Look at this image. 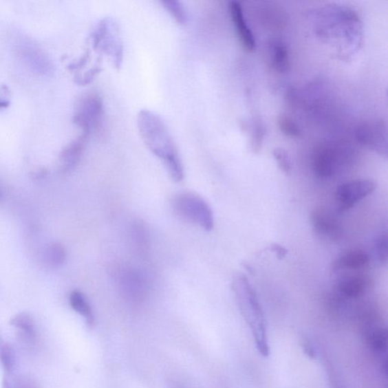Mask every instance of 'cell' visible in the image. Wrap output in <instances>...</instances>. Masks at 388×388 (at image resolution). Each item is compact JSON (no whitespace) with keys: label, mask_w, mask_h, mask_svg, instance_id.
Segmentation results:
<instances>
[{"label":"cell","mask_w":388,"mask_h":388,"mask_svg":"<svg viewBox=\"0 0 388 388\" xmlns=\"http://www.w3.org/2000/svg\"><path fill=\"white\" fill-rule=\"evenodd\" d=\"M140 136L149 150L158 158L175 182L184 178L183 164L173 137L162 118L151 110H141L138 116Z\"/></svg>","instance_id":"1"},{"label":"cell","mask_w":388,"mask_h":388,"mask_svg":"<svg viewBox=\"0 0 388 388\" xmlns=\"http://www.w3.org/2000/svg\"><path fill=\"white\" fill-rule=\"evenodd\" d=\"M231 287L239 308L250 327L259 353L265 357L268 356L270 349L267 337L266 320L255 289L247 276L242 273L235 274Z\"/></svg>","instance_id":"2"},{"label":"cell","mask_w":388,"mask_h":388,"mask_svg":"<svg viewBox=\"0 0 388 388\" xmlns=\"http://www.w3.org/2000/svg\"><path fill=\"white\" fill-rule=\"evenodd\" d=\"M173 208L181 218L211 231L214 227L213 213L210 205L198 194L192 192L178 193L173 200Z\"/></svg>","instance_id":"3"},{"label":"cell","mask_w":388,"mask_h":388,"mask_svg":"<svg viewBox=\"0 0 388 388\" xmlns=\"http://www.w3.org/2000/svg\"><path fill=\"white\" fill-rule=\"evenodd\" d=\"M349 148L335 144H323L316 149L312 156V169L319 178H328L346 165L352 158Z\"/></svg>","instance_id":"4"},{"label":"cell","mask_w":388,"mask_h":388,"mask_svg":"<svg viewBox=\"0 0 388 388\" xmlns=\"http://www.w3.org/2000/svg\"><path fill=\"white\" fill-rule=\"evenodd\" d=\"M376 188V183L367 179H356L341 184L335 193L338 213H344L349 211L360 200L374 192Z\"/></svg>","instance_id":"5"},{"label":"cell","mask_w":388,"mask_h":388,"mask_svg":"<svg viewBox=\"0 0 388 388\" xmlns=\"http://www.w3.org/2000/svg\"><path fill=\"white\" fill-rule=\"evenodd\" d=\"M117 31L113 21L104 19L94 30L91 40L94 47L111 56L118 67L122 63V46Z\"/></svg>","instance_id":"6"},{"label":"cell","mask_w":388,"mask_h":388,"mask_svg":"<svg viewBox=\"0 0 388 388\" xmlns=\"http://www.w3.org/2000/svg\"><path fill=\"white\" fill-rule=\"evenodd\" d=\"M103 116V103L100 96L88 94L82 98L74 116V122L81 129V133L89 136L99 125Z\"/></svg>","instance_id":"7"},{"label":"cell","mask_w":388,"mask_h":388,"mask_svg":"<svg viewBox=\"0 0 388 388\" xmlns=\"http://www.w3.org/2000/svg\"><path fill=\"white\" fill-rule=\"evenodd\" d=\"M387 133L385 122L383 120H371L357 126L355 131V137L362 145L387 158Z\"/></svg>","instance_id":"8"},{"label":"cell","mask_w":388,"mask_h":388,"mask_svg":"<svg viewBox=\"0 0 388 388\" xmlns=\"http://www.w3.org/2000/svg\"><path fill=\"white\" fill-rule=\"evenodd\" d=\"M118 288L127 301L139 303L144 300L147 283L143 274L131 268H122L117 276Z\"/></svg>","instance_id":"9"},{"label":"cell","mask_w":388,"mask_h":388,"mask_svg":"<svg viewBox=\"0 0 388 388\" xmlns=\"http://www.w3.org/2000/svg\"><path fill=\"white\" fill-rule=\"evenodd\" d=\"M310 219L313 230L321 237L339 241L344 235L341 221L328 208L316 207L312 211Z\"/></svg>","instance_id":"10"},{"label":"cell","mask_w":388,"mask_h":388,"mask_svg":"<svg viewBox=\"0 0 388 388\" xmlns=\"http://www.w3.org/2000/svg\"><path fill=\"white\" fill-rule=\"evenodd\" d=\"M228 10L239 41L244 50L251 53L256 50V39L245 19L242 6L239 2L231 1L229 3Z\"/></svg>","instance_id":"11"},{"label":"cell","mask_w":388,"mask_h":388,"mask_svg":"<svg viewBox=\"0 0 388 388\" xmlns=\"http://www.w3.org/2000/svg\"><path fill=\"white\" fill-rule=\"evenodd\" d=\"M370 286V279L367 275L349 274L343 276L337 282V290L340 294L349 298H357L363 295Z\"/></svg>","instance_id":"12"},{"label":"cell","mask_w":388,"mask_h":388,"mask_svg":"<svg viewBox=\"0 0 388 388\" xmlns=\"http://www.w3.org/2000/svg\"><path fill=\"white\" fill-rule=\"evenodd\" d=\"M369 257L362 250H349L342 253L332 264L334 272L357 271L363 270L369 263Z\"/></svg>","instance_id":"13"},{"label":"cell","mask_w":388,"mask_h":388,"mask_svg":"<svg viewBox=\"0 0 388 388\" xmlns=\"http://www.w3.org/2000/svg\"><path fill=\"white\" fill-rule=\"evenodd\" d=\"M11 324L17 328L20 338L25 344H35L37 340V332L31 316L25 312L19 313L12 319Z\"/></svg>","instance_id":"14"},{"label":"cell","mask_w":388,"mask_h":388,"mask_svg":"<svg viewBox=\"0 0 388 388\" xmlns=\"http://www.w3.org/2000/svg\"><path fill=\"white\" fill-rule=\"evenodd\" d=\"M87 138L81 134L76 141L65 147L61 155V168L63 171H69L76 167L83 153Z\"/></svg>","instance_id":"15"},{"label":"cell","mask_w":388,"mask_h":388,"mask_svg":"<svg viewBox=\"0 0 388 388\" xmlns=\"http://www.w3.org/2000/svg\"><path fill=\"white\" fill-rule=\"evenodd\" d=\"M270 47L273 68L280 73L287 72L290 69V61L286 44L280 41H273Z\"/></svg>","instance_id":"16"},{"label":"cell","mask_w":388,"mask_h":388,"mask_svg":"<svg viewBox=\"0 0 388 388\" xmlns=\"http://www.w3.org/2000/svg\"><path fill=\"white\" fill-rule=\"evenodd\" d=\"M72 308L83 317L89 326L94 324V316L91 304L84 293L78 290L72 291L69 296Z\"/></svg>","instance_id":"17"},{"label":"cell","mask_w":388,"mask_h":388,"mask_svg":"<svg viewBox=\"0 0 388 388\" xmlns=\"http://www.w3.org/2000/svg\"><path fill=\"white\" fill-rule=\"evenodd\" d=\"M66 257V250L59 243H51L44 250V262L51 268L62 266L65 262Z\"/></svg>","instance_id":"18"},{"label":"cell","mask_w":388,"mask_h":388,"mask_svg":"<svg viewBox=\"0 0 388 388\" xmlns=\"http://www.w3.org/2000/svg\"><path fill=\"white\" fill-rule=\"evenodd\" d=\"M161 3L163 5L164 8L169 12L171 16L176 20L177 23L185 25L186 22H188V12H186L182 2L175 1V0H171V1L166 0V1H162Z\"/></svg>","instance_id":"19"},{"label":"cell","mask_w":388,"mask_h":388,"mask_svg":"<svg viewBox=\"0 0 388 388\" xmlns=\"http://www.w3.org/2000/svg\"><path fill=\"white\" fill-rule=\"evenodd\" d=\"M0 361L6 375L12 374L16 365V356L13 348L7 343H0Z\"/></svg>","instance_id":"20"},{"label":"cell","mask_w":388,"mask_h":388,"mask_svg":"<svg viewBox=\"0 0 388 388\" xmlns=\"http://www.w3.org/2000/svg\"><path fill=\"white\" fill-rule=\"evenodd\" d=\"M3 388H39L34 380L29 377L6 375L3 380Z\"/></svg>","instance_id":"21"},{"label":"cell","mask_w":388,"mask_h":388,"mask_svg":"<svg viewBox=\"0 0 388 388\" xmlns=\"http://www.w3.org/2000/svg\"><path fill=\"white\" fill-rule=\"evenodd\" d=\"M132 240L138 250L144 251L147 250L149 238L147 231L141 223H137L133 226Z\"/></svg>","instance_id":"22"},{"label":"cell","mask_w":388,"mask_h":388,"mask_svg":"<svg viewBox=\"0 0 388 388\" xmlns=\"http://www.w3.org/2000/svg\"><path fill=\"white\" fill-rule=\"evenodd\" d=\"M281 131L290 138H297L301 134L300 127L288 116H281L278 120Z\"/></svg>","instance_id":"23"},{"label":"cell","mask_w":388,"mask_h":388,"mask_svg":"<svg viewBox=\"0 0 388 388\" xmlns=\"http://www.w3.org/2000/svg\"><path fill=\"white\" fill-rule=\"evenodd\" d=\"M374 250L380 263L386 264L387 262V237L386 231H382L375 240Z\"/></svg>","instance_id":"24"},{"label":"cell","mask_w":388,"mask_h":388,"mask_svg":"<svg viewBox=\"0 0 388 388\" xmlns=\"http://www.w3.org/2000/svg\"><path fill=\"white\" fill-rule=\"evenodd\" d=\"M273 156L283 173L287 175L290 174L291 162L287 151L282 148H276L273 151Z\"/></svg>","instance_id":"25"},{"label":"cell","mask_w":388,"mask_h":388,"mask_svg":"<svg viewBox=\"0 0 388 388\" xmlns=\"http://www.w3.org/2000/svg\"><path fill=\"white\" fill-rule=\"evenodd\" d=\"M265 134L264 128L262 124L257 122L255 125V132H253L252 148L253 152H259L261 145H262V140Z\"/></svg>","instance_id":"26"},{"label":"cell","mask_w":388,"mask_h":388,"mask_svg":"<svg viewBox=\"0 0 388 388\" xmlns=\"http://www.w3.org/2000/svg\"><path fill=\"white\" fill-rule=\"evenodd\" d=\"M270 250L274 253L279 259H285L288 256V250L279 244L272 243L270 245Z\"/></svg>","instance_id":"27"},{"label":"cell","mask_w":388,"mask_h":388,"mask_svg":"<svg viewBox=\"0 0 388 388\" xmlns=\"http://www.w3.org/2000/svg\"><path fill=\"white\" fill-rule=\"evenodd\" d=\"M10 103L9 91L6 87H0V108L6 107Z\"/></svg>","instance_id":"28"},{"label":"cell","mask_w":388,"mask_h":388,"mask_svg":"<svg viewBox=\"0 0 388 388\" xmlns=\"http://www.w3.org/2000/svg\"><path fill=\"white\" fill-rule=\"evenodd\" d=\"M303 352L311 359H314L316 357V350L312 343L309 341H305L303 343Z\"/></svg>","instance_id":"29"},{"label":"cell","mask_w":388,"mask_h":388,"mask_svg":"<svg viewBox=\"0 0 388 388\" xmlns=\"http://www.w3.org/2000/svg\"><path fill=\"white\" fill-rule=\"evenodd\" d=\"M170 388H185L181 383L177 382H171Z\"/></svg>","instance_id":"30"},{"label":"cell","mask_w":388,"mask_h":388,"mask_svg":"<svg viewBox=\"0 0 388 388\" xmlns=\"http://www.w3.org/2000/svg\"><path fill=\"white\" fill-rule=\"evenodd\" d=\"M0 198H1V191H0Z\"/></svg>","instance_id":"31"}]
</instances>
